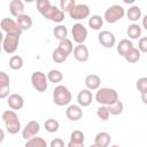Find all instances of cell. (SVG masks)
Returning <instances> with one entry per match:
<instances>
[{"mask_svg": "<svg viewBox=\"0 0 147 147\" xmlns=\"http://www.w3.org/2000/svg\"><path fill=\"white\" fill-rule=\"evenodd\" d=\"M37 9L45 18L52 22L61 23L64 20V13L56 6H53L49 0H38Z\"/></svg>", "mask_w": 147, "mask_h": 147, "instance_id": "1", "label": "cell"}, {"mask_svg": "<svg viewBox=\"0 0 147 147\" xmlns=\"http://www.w3.org/2000/svg\"><path fill=\"white\" fill-rule=\"evenodd\" d=\"M95 101L101 106H110L118 101V93L116 90L110 87H102L99 88L95 93Z\"/></svg>", "mask_w": 147, "mask_h": 147, "instance_id": "2", "label": "cell"}, {"mask_svg": "<svg viewBox=\"0 0 147 147\" xmlns=\"http://www.w3.org/2000/svg\"><path fill=\"white\" fill-rule=\"evenodd\" d=\"M1 118L6 125V130L8 131V133L16 134L21 131V122L15 110H5L1 115Z\"/></svg>", "mask_w": 147, "mask_h": 147, "instance_id": "3", "label": "cell"}, {"mask_svg": "<svg viewBox=\"0 0 147 147\" xmlns=\"http://www.w3.org/2000/svg\"><path fill=\"white\" fill-rule=\"evenodd\" d=\"M72 95L71 92L69 91V88L64 85H57L55 86L54 91H53V101L56 106L63 107V106H68L71 102Z\"/></svg>", "mask_w": 147, "mask_h": 147, "instance_id": "4", "label": "cell"}, {"mask_svg": "<svg viewBox=\"0 0 147 147\" xmlns=\"http://www.w3.org/2000/svg\"><path fill=\"white\" fill-rule=\"evenodd\" d=\"M125 15V9L119 6V5H113L110 7H108L105 11V15H103V18L107 23H110V24H114L118 21H121Z\"/></svg>", "mask_w": 147, "mask_h": 147, "instance_id": "5", "label": "cell"}, {"mask_svg": "<svg viewBox=\"0 0 147 147\" xmlns=\"http://www.w3.org/2000/svg\"><path fill=\"white\" fill-rule=\"evenodd\" d=\"M48 78L41 71H34L31 75V84L37 92H45L48 87Z\"/></svg>", "mask_w": 147, "mask_h": 147, "instance_id": "6", "label": "cell"}, {"mask_svg": "<svg viewBox=\"0 0 147 147\" xmlns=\"http://www.w3.org/2000/svg\"><path fill=\"white\" fill-rule=\"evenodd\" d=\"M20 44V36L17 34H6L2 40V49L7 54H13L17 51Z\"/></svg>", "mask_w": 147, "mask_h": 147, "instance_id": "7", "label": "cell"}, {"mask_svg": "<svg viewBox=\"0 0 147 147\" xmlns=\"http://www.w3.org/2000/svg\"><path fill=\"white\" fill-rule=\"evenodd\" d=\"M0 26H1L2 31L6 32V34H17V36H21V33L23 32L21 26L17 24V22L11 20V18H8V17H5V18L1 20Z\"/></svg>", "mask_w": 147, "mask_h": 147, "instance_id": "8", "label": "cell"}, {"mask_svg": "<svg viewBox=\"0 0 147 147\" xmlns=\"http://www.w3.org/2000/svg\"><path fill=\"white\" fill-rule=\"evenodd\" d=\"M90 15V7L85 3H77L69 13V16L75 21L87 18Z\"/></svg>", "mask_w": 147, "mask_h": 147, "instance_id": "9", "label": "cell"}, {"mask_svg": "<svg viewBox=\"0 0 147 147\" xmlns=\"http://www.w3.org/2000/svg\"><path fill=\"white\" fill-rule=\"evenodd\" d=\"M71 34L74 38V41L77 42V45L84 44V41L87 38V29L82 23H76L71 28Z\"/></svg>", "mask_w": 147, "mask_h": 147, "instance_id": "10", "label": "cell"}, {"mask_svg": "<svg viewBox=\"0 0 147 147\" xmlns=\"http://www.w3.org/2000/svg\"><path fill=\"white\" fill-rule=\"evenodd\" d=\"M40 131V124L37 121H30L25 124V126L22 129V137L25 140H29L33 137H37V134Z\"/></svg>", "mask_w": 147, "mask_h": 147, "instance_id": "11", "label": "cell"}, {"mask_svg": "<svg viewBox=\"0 0 147 147\" xmlns=\"http://www.w3.org/2000/svg\"><path fill=\"white\" fill-rule=\"evenodd\" d=\"M98 40H99L100 45L102 47H105V48H111L116 44V37H115V34L111 31H108V30H103V31L99 32Z\"/></svg>", "mask_w": 147, "mask_h": 147, "instance_id": "12", "label": "cell"}, {"mask_svg": "<svg viewBox=\"0 0 147 147\" xmlns=\"http://www.w3.org/2000/svg\"><path fill=\"white\" fill-rule=\"evenodd\" d=\"M7 105L11 110H20L24 106V99L18 93H13L7 98Z\"/></svg>", "mask_w": 147, "mask_h": 147, "instance_id": "13", "label": "cell"}, {"mask_svg": "<svg viewBox=\"0 0 147 147\" xmlns=\"http://www.w3.org/2000/svg\"><path fill=\"white\" fill-rule=\"evenodd\" d=\"M65 116L69 121H78L83 117V110L79 105H70L65 110Z\"/></svg>", "mask_w": 147, "mask_h": 147, "instance_id": "14", "label": "cell"}, {"mask_svg": "<svg viewBox=\"0 0 147 147\" xmlns=\"http://www.w3.org/2000/svg\"><path fill=\"white\" fill-rule=\"evenodd\" d=\"M93 101V94L90 90L84 88L82 91H79L78 95H77V102L80 107H88Z\"/></svg>", "mask_w": 147, "mask_h": 147, "instance_id": "15", "label": "cell"}, {"mask_svg": "<svg viewBox=\"0 0 147 147\" xmlns=\"http://www.w3.org/2000/svg\"><path fill=\"white\" fill-rule=\"evenodd\" d=\"M74 57L78 61V62H86L90 57V53H88V48L87 46H85L84 44L77 45L74 49Z\"/></svg>", "mask_w": 147, "mask_h": 147, "instance_id": "16", "label": "cell"}, {"mask_svg": "<svg viewBox=\"0 0 147 147\" xmlns=\"http://www.w3.org/2000/svg\"><path fill=\"white\" fill-rule=\"evenodd\" d=\"M100 84H101V78H100L98 75L91 74V75H87V76L85 77V86H86V88L90 90V91L99 90Z\"/></svg>", "mask_w": 147, "mask_h": 147, "instance_id": "17", "label": "cell"}, {"mask_svg": "<svg viewBox=\"0 0 147 147\" xmlns=\"http://www.w3.org/2000/svg\"><path fill=\"white\" fill-rule=\"evenodd\" d=\"M9 11L14 17H20L24 14V3L21 0H11L9 3Z\"/></svg>", "mask_w": 147, "mask_h": 147, "instance_id": "18", "label": "cell"}, {"mask_svg": "<svg viewBox=\"0 0 147 147\" xmlns=\"http://www.w3.org/2000/svg\"><path fill=\"white\" fill-rule=\"evenodd\" d=\"M110 141H111L110 134L108 132H105V131L96 133V136L94 138V144L98 145L99 147H108Z\"/></svg>", "mask_w": 147, "mask_h": 147, "instance_id": "19", "label": "cell"}, {"mask_svg": "<svg viewBox=\"0 0 147 147\" xmlns=\"http://www.w3.org/2000/svg\"><path fill=\"white\" fill-rule=\"evenodd\" d=\"M133 48V44L130 39H122L118 44H117V53L121 55V56H125V54Z\"/></svg>", "mask_w": 147, "mask_h": 147, "instance_id": "20", "label": "cell"}, {"mask_svg": "<svg viewBox=\"0 0 147 147\" xmlns=\"http://www.w3.org/2000/svg\"><path fill=\"white\" fill-rule=\"evenodd\" d=\"M16 22H17V24L21 26V29H22L23 31L31 29V26H32V24H33L31 16H29V15H26V14H23V15H21L20 17H17V18H16Z\"/></svg>", "mask_w": 147, "mask_h": 147, "instance_id": "21", "label": "cell"}, {"mask_svg": "<svg viewBox=\"0 0 147 147\" xmlns=\"http://www.w3.org/2000/svg\"><path fill=\"white\" fill-rule=\"evenodd\" d=\"M126 16L133 23L137 22V21H139V18L141 17V9H140V7L139 6H136V5L131 6L127 9V11H126Z\"/></svg>", "mask_w": 147, "mask_h": 147, "instance_id": "22", "label": "cell"}, {"mask_svg": "<svg viewBox=\"0 0 147 147\" xmlns=\"http://www.w3.org/2000/svg\"><path fill=\"white\" fill-rule=\"evenodd\" d=\"M141 32H142L141 28L139 26V24H136V23H132L131 25H129L127 30H126L127 37L130 39H138V38H140Z\"/></svg>", "mask_w": 147, "mask_h": 147, "instance_id": "23", "label": "cell"}, {"mask_svg": "<svg viewBox=\"0 0 147 147\" xmlns=\"http://www.w3.org/2000/svg\"><path fill=\"white\" fill-rule=\"evenodd\" d=\"M140 56H141L140 51H139L138 48L133 47L132 49H130V51L125 54L124 59H125V61L129 62V63H136V62H138V61L140 60Z\"/></svg>", "mask_w": 147, "mask_h": 147, "instance_id": "24", "label": "cell"}, {"mask_svg": "<svg viewBox=\"0 0 147 147\" xmlns=\"http://www.w3.org/2000/svg\"><path fill=\"white\" fill-rule=\"evenodd\" d=\"M24 147H48L46 140L41 137H33L29 140H26Z\"/></svg>", "mask_w": 147, "mask_h": 147, "instance_id": "25", "label": "cell"}, {"mask_svg": "<svg viewBox=\"0 0 147 147\" xmlns=\"http://www.w3.org/2000/svg\"><path fill=\"white\" fill-rule=\"evenodd\" d=\"M53 34L56 39H59L60 41L61 40H64L67 39V36H68V29L65 25H62V24H59L56 25L54 29H53Z\"/></svg>", "mask_w": 147, "mask_h": 147, "instance_id": "26", "label": "cell"}, {"mask_svg": "<svg viewBox=\"0 0 147 147\" xmlns=\"http://www.w3.org/2000/svg\"><path fill=\"white\" fill-rule=\"evenodd\" d=\"M103 25V18L100 15H92L88 18V26L92 30H100Z\"/></svg>", "mask_w": 147, "mask_h": 147, "instance_id": "27", "label": "cell"}, {"mask_svg": "<svg viewBox=\"0 0 147 147\" xmlns=\"http://www.w3.org/2000/svg\"><path fill=\"white\" fill-rule=\"evenodd\" d=\"M68 54L65 53V52H63L62 49H60L59 47L57 48H55L54 51H53V53H52V59H53V61L55 62V63H63L67 59H68Z\"/></svg>", "mask_w": 147, "mask_h": 147, "instance_id": "28", "label": "cell"}, {"mask_svg": "<svg viewBox=\"0 0 147 147\" xmlns=\"http://www.w3.org/2000/svg\"><path fill=\"white\" fill-rule=\"evenodd\" d=\"M60 49H62L63 52H65L68 55H70L71 53H74V45H72V41L70 39H64V40H61L59 41V46H57Z\"/></svg>", "mask_w": 147, "mask_h": 147, "instance_id": "29", "label": "cell"}, {"mask_svg": "<svg viewBox=\"0 0 147 147\" xmlns=\"http://www.w3.org/2000/svg\"><path fill=\"white\" fill-rule=\"evenodd\" d=\"M44 126H45V129H46L47 132H49V133H54V132H56V131L59 130V127H60V123H59L56 119H54V118H48V119H46Z\"/></svg>", "mask_w": 147, "mask_h": 147, "instance_id": "30", "label": "cell"}, {"mask_svg": "<svg viewBox=\"0 0 147 147\" xmlns=\"http://www.w3.org/2000/svg\"><path fill=\"white\" fill-rule=\"evenodd\" d=\"M47 78L51 83H60L63 79V74L57 69H53L47 74Z\"/></svg>", "mask_w": 147, "mask_h": 147, "instance_id": "31", "label": "cell"}, {"mask_svg": "<svg viewBox=\"0 0 147 147\" xmlns=\"http://www.w3.org/2000/svg\"><path fill=\"white\" fill-rule=\"evenodd\" d=\"M23 67V59L20 55H13L9 60V68L13 70H20Z\"/></svg>", "mask_w": 147, "mask_h": 147, "instance_id": "32", "label": "cell"}, {"mask_svg": "<svg viewBox=\"0 0 147 147\" xmlns=\"http://www.w3.org/2000/svg\"><path fill=\"white\" fill-rule=\"evenodd\" d=\"M123 109H124V105H123V102L122 101H116L115 103H113V105H110V106H108V110H109V113H110V115H121L122 113H123Z\"/></svg>", "mask_w": 147, "mask_h": 147, "instance_id": "33", "label": "cell"}, {"mask_svg": "<svg viewBox=\"0 0 147 147\" xmlns=\"http://www.w3.org/2000/svg\"><path fill=\"white\" fill-rule=\"evenodd\" d=\"M75 0H61L60 1V9L63 13H70V10L76 6Z\"/></svg>", "mask_w": 147, "mask_h": 147, "instance_id": "34", "label": "cell"}, {"mask_svg": "<svg viewBox=\"0 0 147 147\" xmlns=\"http://www.w3.org/2000/svg\"><path fill=\"white\" fill-rule=\"evenodd\" d=\"M85 136L80 130H75L70 134V141L76 142V144H84Z\"/></svg>", "mask_w": 147, "mask_h": 147, "instance_id": "35", "label": "cell"}, {"mask_svg": "<svg viewBox=\"0 0 147 147\" xmlns=\"http://www.w3.org/2000/svg\"><path fill=\"white\" fill-rule=\"evenodd\" d=\"M96 115H98V117L101 121H108L109 119V116H110V113L108 110V107L107 106H100L96 109Z\"/></svg>", "mask_w": 147, "mask_h": 147, "instance_id": "36", "label": "cell"}, {"mask_svg": "<svg viewBox=\"0 0 147 147\" xmlns=\"http://www.w3.org/2000/svg\"><path fill=\"white\" fill-rule=\"evenodd\" d=\"M136 86L138 88V91L142 94V93H146L147 92V77H140L137 83H136Z\"/></svg>", "mask_w": 147, "mask_h": 147, "instance_id": "37", "label": "cell"}, {"mask_svg": "<svg viewBox=\"0 0 147 147\" xmlns=\"http://www.w3.org/2000/svg\"><path fill=\"white\" fill-rule=\"evenodd\" d=\"M6 87H10V79H9V76L5 71H1L0 72V88H6Z\"/></svg>", "mask_w": 147, "mask_h": 147, "instance_id": "38", "label": "cell"}, {"mask_svg": "<svg viewBox=\"0 0 147 147\" xmlns=\"http://www.w3.org/2000/svg\"><path fill=\"white\" fill-rule=\"evenodd\" d=\"M138 49L140 51V53H147V37H142L139 39Z\"/></svg>", "mask_w": 147, "mask_h": 147, "instance_id": "39", "label": "cell"}, {"mask_svg": "<svg viewBox=\"0 0 147 147\" xmlns=\"http://www.w3.org/2000/svg\"><path fill=\"white\" fill-rule=\"evenodd\" d=\"M49 147H64V141L61 138H55L51 141Z\"/></svg>", "mask_w": 147, "mask_h": 147, "instance_id": "40", "label": "cell"}, {"mask_svg": "<svg viewBox=\"0 0 147 147\" xmlns=\"http://www.w3.org/2000/svg\"><path fill=\"white\" fill-rule=\"evenodd\" d=\"M9 90L10 87H6V88H0V99H5V98H8L10 94H9Z\"/></svg>", "mask_w": 147, "mask_h": 147, "instance_id": "41", "label": "cell"}, {"mask_svg": "<svg viewBox=\"0 0 147 147\" xmlns=\"http://www.w3.org/2000/svg\"><path fill=\"white\" fill-rule=\"evenodd\" d=\"M67 147H84V144H76V142H72V141H69Z\"/></svg>", "mask_w": 147, "mask_h": 147, "instance_id": "42", "label": "cell"}, {"mask_svg": "<svg viewBox=\"0 0 147 147\" xmlns=\"http://www.w3.org/2000/svg\"><path fill=\"white\" fill-rule=\"evenodd\" d=\"M142 26L145 28V30L147 31V14L144 16V18H142Z\"/></svg>", "mask_w": 147, "mask_h": 147, "instance_id": "43", "label": "cell"}, {"mask_svg": "<svg viewBox=\"0 0 147 147\" xmlns=\"http://www.w3.org/2000/svg\"><path fill=\"white\" fill-rule=\"evenodd\" d=\"M141 101H142L145 105H147V92L141 94Z\"/></svg>", "mask_w": 147, "mask_h": 147, "instance_id": "44", "label": "cell"}, {"mask_svg": "<svg viewBox=\"0 0 147 147\" xmlns=\"http://www.w3.org/2000/svg\"><path fill=\"white\" fill-rule=\"evenodd\" d=\"M3 138H5V133H3V131H1V139H0V141H2Z\"/></svg>", "mask_w": 147, "mask_h": 147, "instance_id": "45", "label": "cell"}, {"mask_svg": "<svg viewBox=\"0 0 147 147\" xmlns=\"http://www.w3.org/2000/svg\"><path fill=\"white\" fill-rule=\"evenodd\" d=\"M88 147H99L98 145H95V144H93V145H91V146H88Z\"/></svg>", "mask_w": 147, "mask_h": 147, "instance_id": "46", "label": "cell"}, {"mask_svg": "<svg viewBox=\"0 0 147 147\" xmlns=\"http://www.w3.org/2000/svg\"><path fill=\"white\" fill-rule=\"evenodd\" d=\"M110 147H119L118 145H113V146H110Z\"/></svg>", "mask_w": 147, "mask_h": 147, "instance_id": "47", "label": "cell"}]
</instances>
